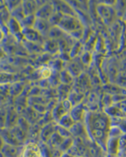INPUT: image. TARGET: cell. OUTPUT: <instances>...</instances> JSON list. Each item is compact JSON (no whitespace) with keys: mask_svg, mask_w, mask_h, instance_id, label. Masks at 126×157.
<instances>
[{"mask_svg":"<svg viewBox=\"0 0 126 157\" xmlns=\"http://www.w3.org/2000/svg\"><path fill=\"white\" fill-rule=\"evenodd\" d=\"M13 78L12 75L6 73H0V84H5L11 81Z\"/></svg>","mask_w":126,"mask_h":157,"instance_id":"obj_4","label":"cell"},{"mask_svg":"<svg viewBox=\"0 0 126 157\" xmlns=\"http://www.w3.org/2000/svg\"><path fill=\"white\" fill-rule=\"evenodd\" d=\"M21 157H41V150L38 144L29 142L26 144L21 150Z\"/></svg>","mask_w":126,"mask_h":157,"instance_id":"obj_1","label":"cell"},{"mask_svg":"<svg viewBox=\"0 0 126 157\" xmlns=\"http://www.w3.org/2000/svg\"><path fill=\"white\" fill-rule=\"evenodd\" d=\"M4 37H5V32L3 31V29H0V41L3 40Z\"/></svg>","mask_w":126,"mask_h":157,"instance_id":"obj_6","label":"cell"},{"mask_svg":"<svg viewBox=\"0 0 126 157\" xmlns=\"http://www.w3.org/2000/svg\"><path fill=\"white\" fill-rule=\"evenodd\" d=\"M7 28H8V30H10L12 33L14 34H17L21 31V26H20V23L18 22V20H16V18L14 17H10V19L8 20L7 22Z\"/></svg>","mask_w":126,"mask_h":157,"instance_id":"obj_3","label":"cell"},{"mask_svg":"<svg viewBox=\"0 0 126 157\" xmlns=\"http://www.w3.org/2000/svg\"><path fill=\"white\" fill-rule=\"evenodd\" d=\"M4 56H5V52L2 49H0V59H2Z\"/></svg>","mask_w":126,"mask_h":157,"instance_id":"obj_8","label":"cell"},{"mask_svg":"<svg viewBox=\"0 0 126 157\" xmlns=\"http://www.w3.org/2000/svg\"><path fill=\"white\" fill-rule=\"evenodd\" d=\"M51 74H52V70L49 68V67H44L41 72H40V75H41V77L44 78V79H48L51 76Z\"/></svg>","mask_w":126,"mask_h":157,"instance_id":"obj_5","label":"cell"},{"mask_svg":"<svg viewBox=\"0 0 126 157\" xmlns=\"http://www.w3.org/2000/svg\"><path fill=\"white\" fill-rule=\"evenodd\" d=\"M4 141H3V139H2V137L0 136V151H2V149H3V147H4Z\"/></svg>","mask_w":126,"mask_h":157,"instance_id":"obj_7","label":"cell"},{"mask_svg":"<svg viewBox=\"0 0 126 157\" xmlns=\"http://www.w3.org/2000/svg\"><path fill=\"white\" fill-rule=\"evenodd\" d=\"M1 152L5 157H17L19 154H21V152H18L16 146L9 144H5Z\"/></svg>","mask_w":126,"mask_h":157,"instance_id":"obj_2","label":"cell"}]
</instances>
